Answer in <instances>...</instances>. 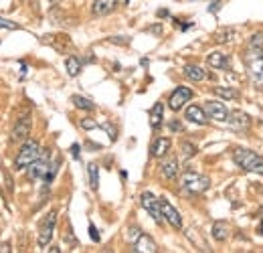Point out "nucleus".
Wrapping results in <instances>:
<instances>
[{"label":"nucleus","mask_w":263,"mask_h":253,"mask_svg":"<svg viewBox=\"0 0 263 253\" xmlns=\"http://www.w3.org/2000/svg\"><path fill=\"white\" fill-rule=\"evenodd\" d=\"M245 67H247V73L253 81V85L263 87V49H245Z\"/></svg>","instance_id":"1"},{"label":"nucleus","mask_w":263,"mask_h":253,"mask_svg":"<svg viewBox=\"0 0 263 253\" xmlns=\"http://www.w3.org/2000/svg\"><path fill=\"white\" fill-rule=\"evenodd\" d=\"M210 187L209 176H203L199 172H193V170H186L182 176H180V189L188 195H201L205 193Z\"/></svg>","instance_id":"2"},{"label":"nucleus","mask_w":263,"mask_h":253,"mask_svg":"<svg viewBox=\"0 0 263 253\" xmlns=\"http://www.w3.org/2000/svg\"><path fill=\"white\" fill-rule=\"evenodd\" d=\"M233 160L243 170H249V172H255V174H261L263 176V158L257 156L255 152L245 150V148H237L233 152Z\"/></svg>","instance_id":"3"},{"label":"nucleus","mask_w":263,"mask_h":253,"mask_svg":"<svg viewBox=\"0 0 263 253\" xmlns=\"http://www.w3.org/2000/svg\"><path fill=\"white\" fill-rule=\"evenodd\" d=\"M41 156V146L37 140H25V144L20 146V150L14 158V168L16 170H25L33 160H37Z\"/></svg>","instance_id":"4"},{"label":"nucleus","mask_w":263,"mask_h":253,"mask_svg":"<svg viewBox=\"0 0 263 253\" xmlns=\"http://www.w3.org/2000/svg\"><path fill=\"white\" fill-rule=\"evenodd\" d=\"M49 150H45V156L41 158H37V160H33L29 166H27V176H29V180H45L47 178V174H49V168H51V164H49Z\"/></svg>","instance_id":"5"},{"label":"nucleus","mask_w":263,"mask_h":253,"mask_svg":"<svg viewBox=\"0 0 263 253\" xmlns=\"http://www.w3.org/2000/svg\"><path fill=\"white\" fill-rule=\"evenodd\" d=\"M55 225H57V211H51V213L41 221V227H39V247H47V245L51 243Z\"/></svg>","instance_id":"6"},{"label":"nucleus","mask_w":263,"mask_h":253,"mask_svg":"<svg viewBox=\"0 0 263 253\" xmlns=\"http://www.w3.org/2000/svg\"><path fill=\"white\" fill-rule=\"evenodd\" d=\"M158 202H160L162 219H164V221H168L174 229H182V217H180V213H178L170 202L166 201V199H158Z\"/></svg>","instance_id":"7"},{"label":"nucleus","mask_w":263,"mask_h":253,"mask_svg":"<svg viewBox=\"0 0 263 253\" xmlns=\"http://www.w3.org/2000/svg\"><path fill=\"white\" fill-rule=\"evenodd\" d=\"M140 204L148 211V215L156 221L158 225H162L164 219H162V213H160V202H158V199L152 193H142V195H140Z\"/></svg>","instance_id":"8"},{"label":"nucleus","mask_w":263,"mask_h":253,"mask_svg":"<svg viewBox=\"0 0 263 253\" xmlns=\"http://www.w3.org/2000/svg\"><path fill=\"white\" fill-rule=\"evenodd\" d=\"M190 100H193V89H190V87L180 85V87H176V89L172 91L168 105H170V109H172V111H178V109H182V105H184L186 101H190Z\"/></svg>","instance_id":"9"},{"label":"nucleus","mask_w":263,"mask_h":253,"mask_svg":"<svg viewBox=\"0 0 263 253\" xmlns=\"http://www.w3.org/2000/svg\"><path fill=\"white\" fill-rule=\"evenodd\" d=\"M205 111L209 113V118L214 120V122H227V118H229V109H227V105L223 101H205Z\"/></svg>","instance_id":"10"},{"label":"nucleus","mask_w":263,"mask_h":253,"mask_svg":"<svg viewBox=\"0 0 263 253\" xmlns=\"http://www.w3.org/2000/svg\"><path fill=\"white\" fill-rule=\"evenodd\" d=\"M29 134H31V118H20L12 128L10 142H22L29 138Z\"/></svg>","instance_id":"11"},{"label":"nucleus","mask_w":263,"mask_h":253,"mask_svg":"<svg viewBox=\"0 0 263 253\" xmlns=\"http://www.w3.org/2000/svg\"><path fill=\"white\" fill-rule=\"evenodd\" d=\"M227 122H229V124H231V128H235V130H247V128L251 126V118H249L247 113L239 111V109L231 111V113H229V118H227Z\"/></svg>","instance_id":"12"},{"label":"nucleus","mask_w":263,"mask_h":253,"mask_svg":"<svg viewBox=\"0 0 263 253\" xmlns=\"http://www.w3.org/2000/svg\"><path fill=\"white\" fill-rule=\"evenodd\" d=\"M186 120L197 124V126H205L209 120H207V111L201 107V105H188L186 107Z\"/></svg>","instance_id":"13"},{"label":"nucleus","mask_w":263,"mask_h":253,"mask_svg":"<svg viewBox=\"0 0 263 253\" xmlns=\"http://www.w3.org/2000/svg\"><path fill=\"white\" fill-rule=\"evenodd\" d=\"M160 172L166 180H174L178 176V160L176 158H166L162 164H160Z\"/></svg>","instance_id":"14"},{"label":"nucleus","mask_w":263,"mask_h":253,"mask_svg":"<svg viewBox=\"0 0 263 253\" xmlns=\"http://www.w3.org/2000/svg\"><path fill=\"white\" fill-rule=\"evenodd\" d=\"M117 6V0H93V6H91V12L95 16H105L109 12H113Z\"/></svg>","instance_id":"15"},{"label":"nucleus","mask_w":263,"mask_h":253,"mask_svg":"<svg viewBox=\"0 0 263 253\" xmlns=\"http://www.w3.org/2000/svg\"><path fill=\"white\" fill-rule=\"evenodd\" d=\"M132 251H140V253H154L158 251L156 243H154V239L152 237H148V235H140L136 241H134V249Z\"/></svg>","instance_id":"16"},{"label":"nucleus","mask_w":263,"mask_h":253,"mask_svg":"<svg viewBox=\"0 0 263 253\" xmlns=\"http://www.w3.org/2000/svg\"><path fill=\"white\" fill-rule=\"evenodd\" d=\"M172 148V142H170V138H156L154 142H152V146H150V154L154 156V158H162V156H166L168 152Z\"/></svg>","instance_id":"17"},{"label":"nucleus","mask_w":263,"mask_h":253,"mask_svg":"<svg viewBox=\"0 0 263 253\" xmlns=\"http://www.w3.org/2000/svg\"><path fill=\"white\" fill-rule=\"evenodd\" d=\"M207 63H209L212 69H229V67H231L229 57H227L225 53H219V51L210 53L209 57H207Z\"/></svg>","instance_id":"18"},{"label":"nucleus","mask_w":263,"mask_h":253,"mask_svg":"<svg viewBox=\"0 0 263 253\" xmlns=\"http://www.w3.org/2000/svg\"><path fill=\"white\" fill-rule=\"evenodd\" d=\"M184 75L190 79V81H203L207 77V71L199 65H186L184 67Z\"/></svg>","instance_id":"19"},{"label":"nucleus","mask_w":263,"mask_h":253,"mask_svg":"<svg viewBox=\"0 0 263 253\" xmlns=\"http://www.w3.org/2000/svg\"><path fill=\"white\" fill-rule=\"evenodd\" d=\"M162 118H164V105H162V101H158V103H154V107L150 111V126L154 130H158L162 126Z\"/></svg>","instance_id":"20"},{"label":"nucleus","mask_w":263,"mask_h":253,"mask_svg":"<svg viewBox=\"0 0 263 253\" xmlns=\"http://www.w3.org/2000/svg\"><path fill=\"white\" fill-rule=\"evenodd\" d=\"M87 176H89V185H91V189H93V191H98V189H100V166L91 162V164L87 166Z\"/></svg>","instance_id":"21"},{"label":"nucleus","mask_w":263,"mask_h":253,"mask_svg":"<svg viewBox=\"0 0 263 253\" xmlns=\"http://www.w3.org/2000/svg\"><path fill=\"white\" fill-rule=\"evenodd\" d=\"M212 94L223 98V100H237L239 98V91L233 87H212Z\"/></svg>","instance_id":"22"},{"label":"nucleus","mask_w":263,"mask_h":253,"mask_svg":"<svg viewBox=\"0 0 263 253\" xmlns=\"http://www.w3.org/2000/svg\"><path fill=\"white\" fill-rule=\"evenodd\" d=\"M65 65H67V73H69L71 77H77V75L81 73V61H79L77 57H67Z\"/></svg>","instance_id":"23"},{"label":"nucleus","mask_w":263,"mask_h":253,"mask_svg":"<svg viewBox=\"0 0 263 253\" xmlns=\"http://www.w3.org/2000/svg\"><path fill=\"white\" fill-rule=\"evenodd\" d=\"M71 103H73L77 109H85V111H91V109L95 107L93 101L87 100V98H81V96H73V98H71Z\"/></svg>","instance_id":"24"},{"label":"nucleus","mask_w":263,"mask_h":253,"mask_svg":"<svg viewBox=\"0 0 263 253\" xmlns=\"http://www.w3.org/2000/svg\"><path fill=\"white\" fill-rule=\"evenodd\" d=\"M212 239L214 241H225L227 239V225L223 221H217L212 225Z\"/></svg>","instance_id":"25"},{"label":"nucleus","mask_w":263,"mask_h":253,"mask_svg":"<svg viewBox=\"0 0 263 253\" xmlns=\"http://www.w3.org/2000/svg\"><path fill=\"white\" fill-rule=\"evenodd\" d=\"M233 37H235V31H233V29H225V31H219V33L214 35V41H217V43H229Z\"/></svg>","instance_id":"26"},{"label":"nucleus","mask_w":263,"mask_h":253,"mask_svg":"<svg viewBox=\"0 0 263 253\" xmlns=\"http://www.w3.org/2000/svg\"><path fill=\"white\" fill-rule=\"evenodd\" d=\"M180 150H182V156H184V158H193V156L197 154V146L190 144V142H182V144H180Z\"/></svg>","instance_id":"27"},{"label":"nucleus","mask_w":263,"mask_h":253,"mask_svg":"<svg viewBox=\"0 0 263 253\" xmlns=\"http://www.w3.org/2000/svg\"><path fill=\"white\" fill-rule=\"evenodd\" d=\"M247 47H249V49H263V33H257V35H253V37L249 39Z\"/></svg>","instance_id":"28"},{"label":"nucleus","mask_w":263,"mask_h":253,"mask_svg":"<svg viewBox=\"0 0 263 253\" xmlns=\"http://www.w3.org/2000/svg\"><path fill=\"white\" fill-rule=\"evenodd\" d=\"M79 126H81L83 130H95V128H100L98 122H93V120H89V118H83V120L79 122Z\"/></svg>","instance_id":"29"},{"label":"nucleus","mask_w":263,"mask_h":253,"mask_svg":"<svg viewBox=\"0 0 263 253\" xmlns=\"http://www.w3.org/2000/svg\"><path fill=\"white\" fill-rule=\"evenodd\" d=\"M0 29L16 31V29H18V25H16V22H12V20H6V18H2V16H0Z\"/></svg>","instance_id":"30"},{"label":"nucleus","mask_w":263,"mask_h":253,"mask_svg":"<svg viewBox=\"0 0 263 253\" xmlns=\"http://www.w3.org/2000/svg\"><path fill=\"white\" fill-rule=\"evenodd\" d=\"M102 128H104V130H107V134H109V140H111V142H115V140H117V130H115V126L104 124Z\"/></svg>","instance_id":"31"},{"label":"nucleus","mask_w":263,"mask_h":253,"mask_svg":"<svg viewBox=\"0 0 263 253\" xmlns=\"http://www.w3.org/2000/svg\"><path fill=\"white\" fill-rule=\"evenodd\" d=\"M140 235H142V233H140V229L132 227V229H128V235H126V237H128V241H136Z\"/></svg>","instance_id":"32"},{"label":"nucleus","mask_w":263,"mask_h":253,"mask_svg":"<svg viewBox=\"0 0 263 253\" xmlns=\"http://www.w3.org/2000/svg\"><path fill=\"white\" fill-rule=\"evenodd\" d=\"M89 235H91V239H93L95 243L100 241V233H98V229H95L93 225H89Z\"/></svg>","instance_id":"33"},{"label":"nucleus","mask_w":263,"mask_h":253,"mask_svg":"<svg viewBox=\"0 0 263 253\" xmlns=\"http://www.w3.org/2000/svg\"><path fill=\"white\" fill-rule=\"evenodd\" d=\"M111 43H117V45H128V39L126 37H113V39H109Z\"/></svg>","instance_id":"34"},{"label":"nucleus","mask_w":263,"mask_h":253,"mask_svg":"<svg viewBox=\"0 0 263 253\" xmlns=\"http://www.w3.org/2000/svg\"><path fill=\"white\" fill-rule=\"evenodd\" d=\"M170 130L172 132H182V124L180 122H170Z\"/></svg>","instance_id":"35"},{"label":"nucleus","mask_w":263,"mask_h":253,"mask_svg":"<svg viewBox=\"0 0 263 253\" xmlns=\"http://www.w3.org/2000/svg\"><path fill=\"white\" fill-rule=\"evenodd\" d=\"M148 33H154V35H162V25H156V27H150Z\"/></svg>","instance_id":"36"},{"label":"nucleus","mask_w":263,"mask_h":253,"mask_svg":"<svg viewBox=\"0 0 263 253\" xmlns=\"http://www.w3.org/2000/svg\"><path fill=\"white\" fill-rule=\"evenodd\" d=\"M71 152H73V158L79 160V144H73V146H71Z\"/></svg>","instance_id":"37"},{"label":"nucleus","mask_w":263,"mask_h":253,"mask_svg":"<svg viewBox=\"0 0 263 253\" xmlns=\"http://www.w3.org/2000/svg\"><path fill=\"white\" fill-rule=\"evenodd\" d=\"M158 16H168V10H158Z\"/></svg>","instance_id":"38"},{"label":"nucleus","mask_w":263,"mask_h":253,"mask_svg":"<svg viewBox=\"0 0 263 253\" xmlns=\"http://www.w3.org/2000/svg\"><path fill=\"white\" fill-rule=\"evenodd\" d=\"M0 251H10V245H0Z\"/></svg>","instance_id":"39"},{"label":"nucleus","mask_w":263,"mask_h":253,"mask_svg":"<svg viewBox=\"0 0 263 253\" xmlns=\"http://www.w3.org/2000/svg\"><path fill=\"white\" fill-rule=\"evenodd\" d=\"M117 2H124V4H128V2H130V0H117Z\"/></svg>","instance_id":"40"},{"label":"nucleus","mask_w":263,"mask_h":253,"mask_svg":"<svg viewBox=\"0 0 263 253\" xmlns=\"http://www.w3.org/2000/svg\"><path fill=\"white\" fill-rule=\"evenodd\" d=\"M259 231H261V235H263V221H261V227H259Z\"/></svg>","instance_id":"41"},{"label":"nucleus","mask_w":263,"mask_h":253,"mask_svg":"<svg viewBox=\"0 0 263 253\" xmlns=\"http://www.w3.org/2000/svg\"><path fill=\"white\" fill-rule=\"evenodd\" d=\"M261 213H263V209H261Z\"/></svg>","instance_id":"42"},{"label":"nucleus","mask_w":263,"mask_h":253,"mask_svg":"<svg viewBox=\"0 0 263 253\" xmlns=\"http://www.w3.org/2000/svg\"><path fill=\"white\" fill-rule=\"evenodd\" d=\"M22 2H25V0H22Z\"/></svg>","instance_id":"43"}]
</instances>
